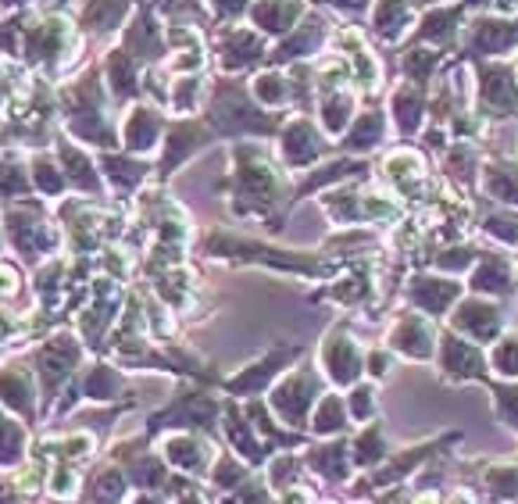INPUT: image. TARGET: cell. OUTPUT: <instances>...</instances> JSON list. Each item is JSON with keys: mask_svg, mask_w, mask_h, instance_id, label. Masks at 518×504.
<instances>
[{"mask_svg": "<svg viewBox=\"0 0 518 504\" xmlns=\"http://www.w3.org/2000/svg\"><path fill=\"white\" fill-rule=\"evenodd\" d=\"M11 290H15V276L0 268V293H11Z\"/></svg>", "mask_w": 518, "mask_h": 504, "instance_id": "1", "label": "cell"}]
</instances>
